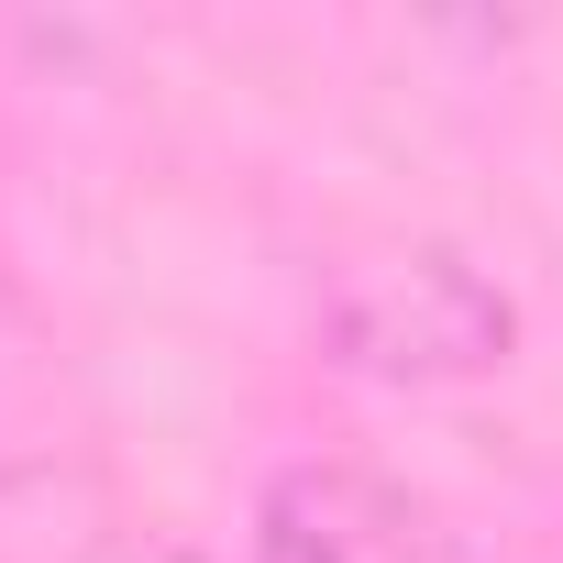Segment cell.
I'll use <instances>...</instances> for the list:
<instances>
[{"label":"cell","mask_w":563,"mask_h":563,"mask_svg":"<svg viewBox=\"0 0 563 563\" xmlns=\"http://www.w3.org/2000/svg\"><path fill=\"white\" fill-rule=\"evenodd\" d=\"M254 563H420L409 541V508L354 475V464H299L265 486V519H254Z\"/></svg>","instance_id":"2"},{"label":"cell","mask_w":563,"mask_h":563,"mask_svg":"<svg viewBox=\"0 0 563 563\" xmlns=\"http://www.w3.org/2000/svg\"><path fill=\"white\" fill-rule=\"evenodd\" d=\"M166 563H177V552H166Z\"/></svg>","instance_id":"3"},{"label":"cell","mask_w":563,"mask_h":563,"mask_svg":"<svg viewBox=\"0 0 563 563\" xmlns=\"http://www.w3.org/2000/svg\"><path fill=\"white\" fill-rule=\"evenodd\" d=\"M332 343L343 365L365 376H398V387H442V376H486L508 354V299L442 243H409V254H365L343 265L332 288Z\"/></svg>","instance_id":"1"}]
</instances>
